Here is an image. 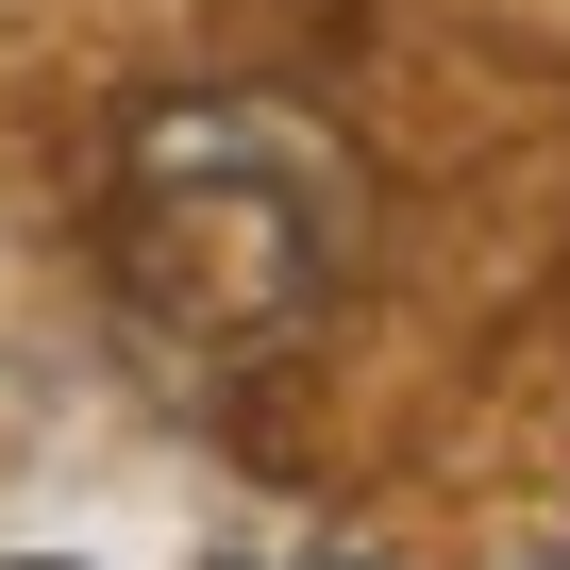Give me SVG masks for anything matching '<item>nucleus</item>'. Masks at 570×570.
<instances>
[{"label": "nucleus", "mask_w": 570, "mask_h": 570, "mask_svg": "<svg viewBox=\"0 0 570 570\" xmlns=\"http://www.w3.org/2000/svg\"><path fill=\"white\" fill-rule=\"evenodd\" d=\"M118 218H135L151 320L185 336H285L336 285V168L252 101H168L118 168Z\"/></svg>", "instance_id": "1"}, {"label": "nucleus", "mask_w": 570, "mask_h": 570, "mask_svg": "<svg viewBox=\"0 0 570 570\" xmlns=\"http://www.w3.org/2000/svg\"><path fill=\"white\" fill-rule=\"evenodd\" d=\"M0 570H68V553H0Z\"/></svg>", "instance_id": "2"}]
</instances>
